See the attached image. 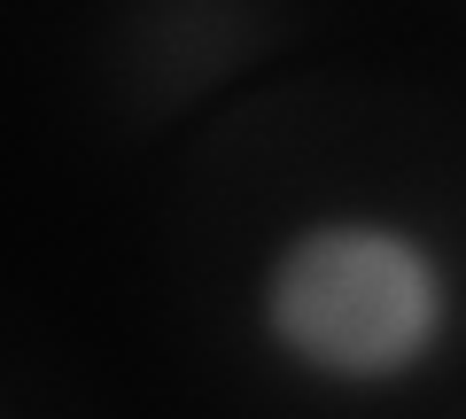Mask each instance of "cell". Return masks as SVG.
<instances>
[{
    "label": "cell",
    "mask_w": 466,
    "mask_h": 419,
    "mask_svg": "<svg viewBox=\"0 0 466 419\" xmlns=\"http://www.w3.org/2000/svg\"><path fill=\"white\" fill-rule=\"evenodd\" d=\"M257 342L311 388H404L459 334V264L389 210H311L257 264Z\"/></svg>",
    "instance_id": "cell-1"
}]
</instances>
